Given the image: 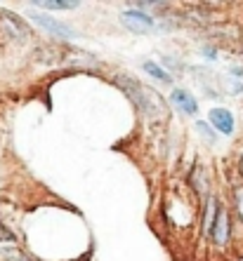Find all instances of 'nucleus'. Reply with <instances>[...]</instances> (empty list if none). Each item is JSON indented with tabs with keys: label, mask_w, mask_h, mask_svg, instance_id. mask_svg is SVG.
<instances>
[{
	"label": "nucleus",
	"mask_w": 243,
	"mask_h": 261,
	"mask_svg": "<svg viewBox=\"0 0 243 261\" xmlns=\"http://www.w3.org/2000/svg\"><path fill=\"white\" fill-rule=\"evenodd\" d=\"M116 83L123 87V92L128 94L130 99L135 101V106H140L142 113H146V116H158L161 113V99H158V94H153L151 90H146V87H142L140 83L135 78H128V75H118L116 78Z\"/></svg>",
	"instance_id": "1"
},
{
	"label": "nucleus",
	"mask_w": 243,
	"mask_h": 261,
	"mask_svg": "<svg viewBox=\"0 0 243 261\" xmlns=\"http://www.w3.org/2000/svg\"><path fill=\"white\" fill-rule=\"evenodd\" d=\"M217 245H225L227 238H229V214H227L225 207L217 210V217H215V224H213V233H210Z\"/></svg>",
	"instance_id": "3"
},
{
	"label": "nucleus",
	"mask_w": 243,
	"mask_h": 261,
	"mask_svg": "<svg viewBox=\"0 0 243 261\" xmlns=\"http://www.w3.org/2000/svg\"><path fill=\"white\" fill-rule=\"evenodd\" d=\"M40 7H48V10H71V7H78L76 0L71 3H59V0H45V3H38Z\"/></svg>",
	"instance_id": "10"
},
{
	"label": "nucleus",
	"mask_w": 243,
	"mask_h": 261,
	"mask_svg": "<svg viewBox=\"0 0 243 261\" xmlns=\"http://www.w3.org/2000/svg\"><path fill=\"white\" fill-rule=\"evenodd\" d=\"M217 210H219L217 200H215V198H208V202H206V214H203V231H206L208 236L213 233V224H215V217H217Z\"/></svg>",
	"instance_id": "7"
},
{
	"label": "nucleus",
	"mask_w": 243,
	"mask_h": 261,
	"mask_svg": "<svg viewBox=\"0 0 243 261\" xmlns=\"http://www.w3.org/2000/svg\"><path fill=\"white\" fill-rule=\"evenodd\" d=\"M14 240H17V238H14V233L0 224V243H14Z\"/></svg>",
	"instance_id": "13"
},
{
	"label": "nucleus",
	"mask_w": 243,
	"mask_h": 261,
	"mask_svg": "<svg viewBox=\"0 0 243 261\" xmlns=\"http://www.w3.org/2000/svg\"><path fill=\"white\" fill-rule=\"evenodd\" d=\"M196 129H198V132L203 134V137H206V139L210 141V144H215V134H213V129L208 127L206 122H196Z\"/></svg>",
	"instance_id": "12"
},
{
	"label": "nucleus",
	"mask_w": 243,
	"mask_h": 261,
	"mask_svg": "<svg viewBox=\"0 0 243 261\" xmlns=\"http://www.w3.org/2000/svg\"><path fill=\"white\" fill-rule=\"evenodd\" d=\"M123 21H125L132 31H137V33H144L146 29H151L153 26L151 17H146V14H142V12H135V10L123 12Z\"/></svg>",
	"instance_id": "4"
},
{
	"label": "nucleus",
	"mask_w": 243,
	"mask_h": 261,
	"mask_svg": "<svg viewBox=\"0 0 243 261\" xmlns=\"http://www.w3.org/2000/svg\"><path fill=\"white\" fill-rule=\"evenodd\" d=\"M3 21H5V24L12 29L10 33H14L17 38H24V36H26V26L21 24V21H19V19L14 17L12 12H3Z\"/></svg>",
	"instance_id": "8"
},
{
	"label": "nucleus",
	"mask_w": 243,
	"mask_h": 261,
	"mask_svg": "<svg viewBox=\"0 0 243 261\" xmlns=\"http://www.w3.org/2000/svg\"><path fill=\"white\" fill-rule=\"evenodd\" d=\"M3 256H5L7 261H31L29 256H26L24 252H19V249H5V252H3Z\"/></svg>",
	"instance_id": "11"
},
{
	"label": "nucleus",
	"mask_w": 243,
	"mask_h": 261,
	"mask_svg": "<svg viewBox=\"0 0 243 261\" xmlns=\"http://www.w3.org/2000/svg\"><path fill=\"white\" fill-rule=\"evenodd\" d=\"M172 103H175L177 109L182 111V113H196V99L189 94V92H184V90H175L172 92Z\"/></svg>",
	"instance_id": "6"
},
{
	"label": "nucleus",
	"mask_w": 243,
	"mask_h": 261,
	"mask_svg": "<svg viewBox=\"0 0 243 261\" xmlns=\"http://www.w3.org/2000/svg\"><path fill=\"white\" fill-rule=\"evenodd\" d=\"M144 68H146V73H151L153 78H158V80H163V83H170V75L163 71V68L158 66V64H153V61H146L144 64Z\"/></svg>",
	"instance_id": "9"
},
{
	"label": "nucleus",
	"mask_w": 243,
	"mask_h": 261,
	"mask_svg": "<svg viewBox=\"0 0 243 261\" xmlns=\"http://www.w3.org/2000/svg\"><path fill=\"white\" fill-rule=\"evenodd\" d=\"M31 19L36 21L38 26H43L45 31H50V33H55V36H61V38H76L78 33L71 29V26L61 24V21H57V19L48 17V14H40V12H31Z\"/></svg>",
	"instance_id": "2"
},
{
	"label": "nucleus",
	"mask_w": 243,
	"mask_h": 261,
	"mask_svg": "<svg viewBox=\"0 0 243 261\" xmlns=\"http://www.w3.org/2000/svg\"><path fill=\"white\" fill-rule=\"evenodd\" d=\"M234 200H236V210L243 219V186H238V189L234 191Z\"/></svg>",
	"instance_id": "14"
},
{
	"label": "nucleus",
	"mask_w": 243,
	"mask_h": 261,
	"mask_svg": "<svg viewBox=\"0 0 243 261\" xmlns=\"http://www.w3.org/2000/svg\"><path fill=\"white\" fill-rule=\"evenodd\" d=\"M210 122H213L222 134L234 132V118H231V113L227 109H213L210 111Z\"/></svg>",
	"instance_id": "5"
}]
</instances>
